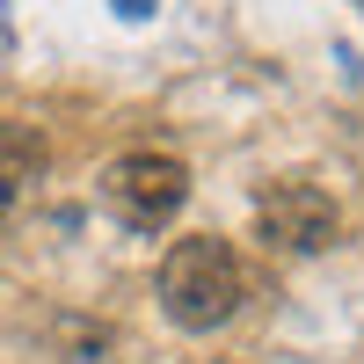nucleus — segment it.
Here are the masks:
<instances>
[{
  "label": "nucleus",
  "instance_id": "1",
  "mask_svg": "<svg viewBox=\"0 0 364 364\" xmlns=\"http://www.w3.org/2000/svg\"><path fill=\"white\" fill-rule=\"evenodd\" d=\"M161 314L175 328H190V336H211V328H226L240 314V299H248V277H240V255L233 240L219 233H182L175 248L161 255Z\"/></svg>",
  "mask_w": 364,
  "mask_h": 364
},
{
  "label": "nucleus",
  "instance_id": "2",
  "mask_svg": "<svg viewBox=\"0 0 364 364\" xmlns=\"http://www.w3.org/2000/svg\"><path fill=\"white\" fill-rule=\"evenodd\" d=\"M255 233L277 255H321L343 240V204L306 175H277L255 190Z\"/></svg>",
  "mask_w": 364,
  "mask_h": 364
},
{
  "label": "nucleus",
  "instance_id": "3",
  "mask_svg": "<svg viewBox=\"0 0 364 364\" xmlns=\"http://www.w3.org/2000/svg\"><path fill=\"white\" fill-rule=\"evenodd\" d=\"M182 197H190V168L175 154H124V161L102 168V204L132 233H161L182 211Z\"/></svg>",
  "mask_w": 364,
  "mask_h": 364
},
{
  "label": "nucleus",
  "instance_id": "4",
  "mask_svg": "<svg viewBox=\"0 0 364 364\" xmlns=\"http://www.w3.org/2000/svg\"><path fill=\"white\" fill-rule=\"evenodd\" d=\"M51 350H66L73 364H95V357L109 350V328H102V321H80V314H58V321H51Z\"/></svg>",
  "mask_w": 364,
  "mask_h": 364
},
{
  "label": "nucleus",
  "instance_id": "5",
  "mask_svg": "<svg viewBox=\"0 0 364 364\" xmlns=\"http://www.w3.org/2000/svg\"><path fill=\"white\" fill-rule=\"evenodd\" d=\"M15 204H22V190H15V182H0V233H8V219H15Z\"/></svg>",
  "mask_w": 364,
  "mask_h": 364
},
{
  "label": "nucleus",
  "instance_id": "6",
  "mask_svg": "<svg viewBox=\"0 0 364 364\" xmlns=\"http://www.w3.org/2000/svg\"><path fill=\"white\" fill-rule=\"evenodd\" d=\"M124 15H146V0H124Z\"/></svg>",
  "mask_w": 364,
  "mask_h": 364
}]
</instances>
